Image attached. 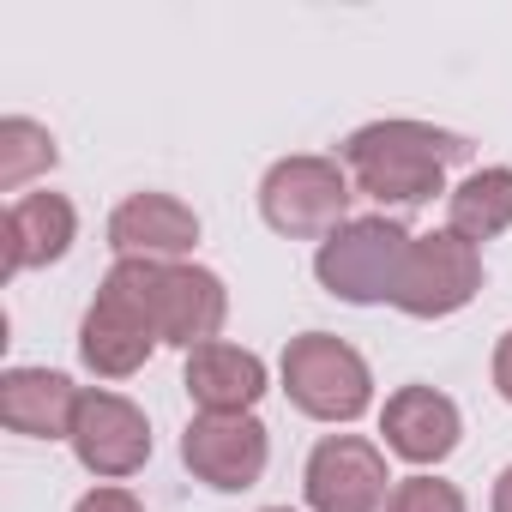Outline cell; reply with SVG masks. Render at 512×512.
I'll list each match as a JSON object with an SVG mask.
<instances>
[{
  "mask_svg": "<svg viewBox=\"0 0 512 512\" xmlns=\"http://www.w3.org/2000/svg\"><path fill=\"white\" fill-rule=\"evenodd\" d=\"M386 452L362 434H326L308 452V506L314 512H386Z\"/></svg>",
  "mask_w": 512,
  "mask_h": 512,
  "instance_id": "cell-7",
  "label": "cell"
},
{
  "mask_svg": "<svg viewBox=\"0 0 512 512\" xmlns=\"http://www.w3.org/2000/svg\"><path fill=\"white\" fill-rule=\"evenodd\" d=\"M73 452L91 476H133L145 470L151 458V422L133 398L121 392H79V410H73Z\"/></svg>",
  "mask_w": 512,
  "mask_h": 512,
  "instance_id": "cell-8",
  "label": "cell"
},
{
  "mask_svg": "<svg viewBox=\"0 0 512 512\" xmlns=\"http://www.w3.org/2000/svg\"><path fill=\"white\" fill-rule=\"evenodd\" d=\"M470 157V139L428 121H368L344 139V169L356 193L386 205H428L446 193V169Z\"/></svg>",
  "mask_w": 512,
  "mask_h": 512,
  "instance_id": "cell-1",
  "label": "cell"
},
{
  "mask_svg": "<svg viewBox=\"0 0 512 512\" xmlns=\"http://www.w3.org/2000/svg\"><path fill=\"white\" fill-rule=\"evenodd\" d=\"M181 458L199 482L235 494V488H253L266 476V422L260 416H193L187 434H181Z\"/></svg>",
  "mask_w": 512,
  "mask_h": 512,
  "instance_id": "cell-9",
  "label": "cell"
},
{
  "mask_svg": "<svg viewBox=\"0 0 512 512\" xmlns=\"http://www.w3.org/2000/svg\"><path fill=\"white\" fill-rule=\"evenodd\" d=\"M494 512H512V464H506L500 482H494Z\"/></svg>",
  "mask_w": 512,
  "mask_h": 512,
  "instance_id": "cell-21",
  "label": "cell"
},
{
  "mask_svg": "<svg viewBox=\"0 0 512 512\" xmlns=\"http://www.w3.org/2000/svg\"><path fill=\"white\" fill-rule=\"evenodd\" d=\"M380 434H386V446L398 458L440 464V458H452L464 422H458V404L446 392H434V386H398L386 398V410H380Z\"/></svg>",
  "mask_w": 512,
  "mask_h": 512,
  "instance_id": "cell-12",
  "label": "cell"
},
{
  "mask_svg": "<svg viewBox=\"0 0 512 512\" xmlns=\"http://www.w3.org/2000/svg\"><path fill=\"white\" fill-rule=\"evenodd\" d=\"M193 241H199V217L175 193H133L109 217V247L121 253V260H163V266H175Z\"/></svg>",
  "mask_w": 512,
  "mask_h": 512,
  "instance_id": "cell-11",
  "label": "cell"
},
{
  "mask_svg": "<svg viewBox=\"0 0 512 512\" xmlns=\"http://www.w3.org/2000/svg\"><path fill=\"white\" fill-rule=\"evenodd\" d=\"M446 229L458 241H494L512 229V169H476L446 193Z\"/></svg>",
  "mask_w": 512,
  "mask_h": 512,
  "instance_id": "cell-16",
  "label": "cell"
},
{
  "mask_svg": "<svg viewBox=\"0 0 512 512\" xmlns=\"http://www.w3.org/2000/svg\"><path fill=\"white\" fill-rule=\"evenodd\" d=\"M284 392L314 422H356L374 404V374H368V362L344 338L302 332L284 350Z\"/></svg>",
  "mask_w": 512,
  "mask_h": 512,
  "instance_id": "cell-4",
  "label": "cell"
},
{
  "mask_svg": "<svg viewBox=\"0 0 512 512\" xmlns=\"http://www.w3.org/2000/svg\"><path fill=\"white\" fill-rule=\"evenodd\" d=\"M157 266L163 260H115V272L103 278V290H97V302L85 308V326H79V356H85L91 374L127 380L163 344L157 338V314H151Z\"/></svg>",
  "mask_w": 512,
  "mask_h": 512,
  "instance_id": "cell-2",
  "label": "cell"
},
{
  "mask_svg": "<svg viewBox=\"0 0 512 512\" xmlns=\"http://www.w3.org/2000/svg\"><path fill=\"white\" fill-rule=\"evenodd\" d=\"M350 199H356V187L332 157H284L260 181V211L290 241L338 235L350 223Z\"/></svg>",
  "mask_w": 512,
  "mask_h": 512,
  "instance_id": "cell-5",
  "label": "cell"
},
{
  "mask_svg": "<svg viewBox=\"0 0 512 512\" xmlns=\"http://www.w3.org/2000/svg\"><path fill=\"white\" fill-rule=\"evenodd\" d=\"M79 235V211L61 193H25L7 205V278L55 266Z\"/></svg>",
  "mask_w": 512,
  "mask_h": 512,
  "instance_id": "cell-15",
  "label": "cell"
},
{
  "mask_svg": "<svg viewBox=\"0 0 512 512\" xmlns=\"http://www.w3.org/2000/svg\"><path fill=\"white\" fill-rule=\"evenodd\" d=\"M266 512H290V506H266Z\"/></svg>",
  "mask_w": 512,
  "mask_h": 512,
  "instance_id": "cell-22",
  "label": "cell"
},
{
  "mask_svg": "<svg viewBox=\"0 0 512 512\" xmlns=\"http://www.w3.org/2000/svg\"><path fill=\"white\" fill-rule=\"evenodd\" d=\"M73 512H145V506H139V494H127V488H91Z\"/></svg>",
  "mask_w": 512,
  "mask_h": 512,
  "instance_id": "cell-19",
  "label": "cell"
},
{
  "mask_svg": "<svg viewBox=\"0 0 512 512\" xmlns=\"http://www.w3.org/2000/svg\"><path fill=\"white\" fill-rule=\"evenodd\" d=\"M386 512H464V494L452 482H434V476H410L392 488Z\"/></svg>",
  "mask_w": 512,
  "mask_h": 512,
  "instance_id": "cell-18",
  "label": "cell"
},
{
  "mask_svg": "<svg viewBox=\"0 0 512 512\" xmlns=\"http://www.w3.org/2000/svg\"><path fill=\"white\" fill-rule=\"evenodd\" d=\"M410 229L386 211L374 217H350L338 235L320 241L314 253V278L338 296V302H356V308H374V302H392L398 296V278H404V260H410Z\"/></svg>",
  "mask_w": 512,
  "mask_h": 512,
  "instance_id": "cell-3",
  "label": "cell"
},
{
  "mask_svg": "<svg viewBox=\"0 0 512 512\" xmlns=\"http://www.w3.org/2000/svg\"><path fill=\"white\" fill-rule=\"evenodd\" d=\"M49 169H55V139H49V127H37V121H25V115H7V121H0V187L19 193L25 181H37V175H49Z\"/></svg>",
  "mask_w": 512,
  "mask_h": 512,
  "instance_id": "cell-17",
  "label": "cell"
},
{
  "mask_svg": "<svg viewBox=\"0 0 512 512\" xmlns=\"http://www.w3.org/2000/svg\"><path fill=\"white\" fill-rule=\"evenodd\" d=\"M151 314H157V338L193 356V350L217 344V332H223V320H229L223 278L205 272V266H157Z\"/></svg>",
  "mask_w": 512,
  "mask_h": 512,
  "instance_id": "cell-10",
  "label": "cell"
},
{
  "mask_svg": "<svg viewBox=\"0 0 512 512\" xmlns=\"http://www.w3.org/2000/svg\"><path fill=\"white\" fill-rule=\"evenodd\" d=\"M494 386H500V398L512 404V332H506L500 350H494Z\"/></svg>",
  "mask_w": 512,
  "mask_h": 512,
  "instance_id": "cell-20",
  "label": "cell"
},
{
  "mask_svg": "<svg viewBox=\"0 0 512 512\" xmlns=\"http://www.w3.org/2000/svg\"><path fill=\"white\" fill-rule=\"evenodd\" d=\"M482 290V260L476 247L458 241L452 229H434V235H416L410 241V260H404V278H398V308L410 320H446L458 308H470Z\"/></svg>",
  "mask_w": 512,
  "mask_h": 512,
  "instance_id": "cell-6",
  "label": "cell"
},
{
  "mask_svg": "<svg viewBox=\"0 0 512 512\" xmlns=\"http://www.w3.org/2000/svg\"><path fill=\"white\" fill-rule=\"evenodd\" d=\"M79 410V386L49 368H7L0 374V422L31 440H67Z\"/></svg>",
  "mask_w": 512,
  "mask_h": 512,
  "instance_id": "cell-14",
  "label": "cell"
},
{
  "mask_svg": "<svg viewBox=\"0 0 512 512\" xmlns=\"http://www.w3.org/2000/svg\"><path fill=\"white\" fill-rule=\"evenodd\" d=\"M187 398L199 416H253L266 398V362L235 344H205L187 356Z\"/></svg>",
  "mask_w": 512,
  "mask_h": 512,
  "instance_id": "cell-13",
  "label": "cell"
}]
</instances>
